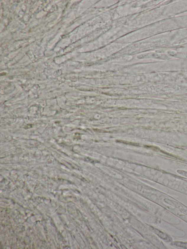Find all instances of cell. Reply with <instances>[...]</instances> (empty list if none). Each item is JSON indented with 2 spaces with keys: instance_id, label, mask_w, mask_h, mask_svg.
<instances>
[{
  "instance_id": "obj_1",
  "label": "cell",
  "mask_w": 187,
  "mask_h": 249,
  "mask_svg": "<svg viewBox=\"0 0 187 249\" xmlns=\"http://www.w3.org/2000/svg\"><path fill=\"white\" fill-rule=\"evenodd\" d=\"M171 244H172L173 245L175 246L182 247V248H187V243L177 242V241H176V242H172L171 243Z\"/></svg>"
}]
</instances>
